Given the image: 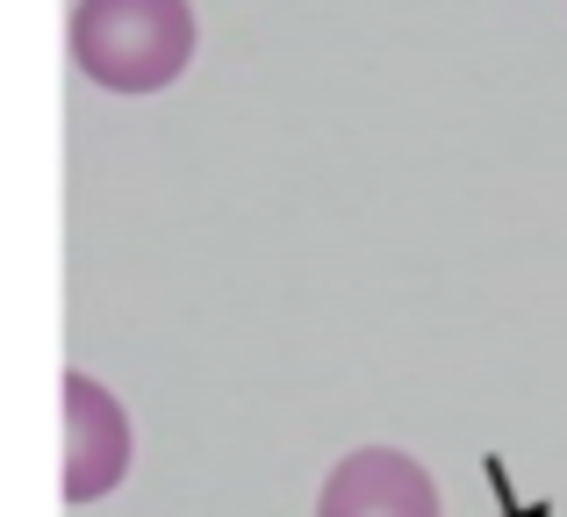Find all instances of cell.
Returning a JSON list of instances; mask_svg holds the SVG:
<instances>
[{
    "mask_svg": "<svg viewBox=\"0 0 567 517\" xmlns=\"http://www.w3.org/2000/svg\"><path fill=\"white\" fill-rule=\"evenodd\" d=\"M72 58L109 94H158L194 58V8L187 0H80Z\"/></svg>",
    "mask_w": 567,
    "mask_h": 517,
    "instance_id": "obj_1",
    "label": "cell"
},
{
    "mask_svg": "<svg viewBox=\"0 0 567 517\" xmlns=\"http://www.w3.org/2000/svg\"><path fill=\"white\" fill-rule=\"evenodd\" d=\"M130 475V417L94 374H65V504H94Z\"/></svg>",
    "mask_w": 567,
    "mask_h": 517,
    "instance_id": "obj_2",
    "label": "cell"
},
{
    "mask_svg": "<svg viewBox=\"0 0 567 517\" xmlns=\"http://www.w3.org/2000/svg\"><path fill=\"white\" fill-rule=\"evenodd\" d=\"M317 517H439L431 475L395 446H360L331 467Z\"/></svg>",
    "mask_w": 567,
    "mask_h": 517,
    "instance_id": "obj_3",
    "label": "cell"
}]
</instances>
